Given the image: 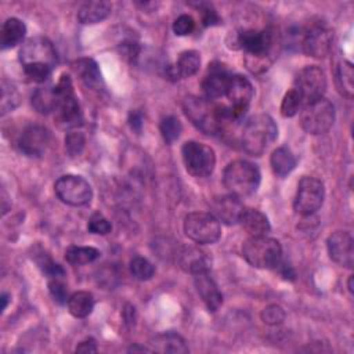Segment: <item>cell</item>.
<instances>
[{
	"mask_svg": "<svg viewBox=\"0 0 354 354\" xmlns=\"http://www.w3.org/2000/svg\"><path fill=\"white\" fill-rule=\"evenodd\" d=\"M194 29H195V21L191 15H185V14L180 15L173 22V32L177 36H187V35L192 33Z\"/></svg>",
	"mask_w": 354,
	"mask_h": 354,
	"instance_id": "60d3db41",
	"label": "cell"
},
{
	"mask_svg": "<svg viewBox=\"0 0 354 354\" xmlns=\"http://www.w3.org/2000/svg\"><path fill=\"white\" fill-rule=\"evenodd\" d=\"M57 196L66 205L83 206L93 198V189L88 181L80 176L66 174L59 177L54 185Z\"/></svg>",
	"mask_w": 354,
	"mask_h": 354,
	"instance_id": "7c38bea8",
	"label": "cell"
},
{
	"mask_svg": "<svg viewBox=\"0 0 354 354\" xmlns=\"http://www.w3.org/2000/svg\"><path fill=\"white\" fill-rule=\"evenodd\" d=\"M86 144V138L80 131H71L65 137V149L69 156H77L82 153Z\"/></svg>",
	"mask_w": 354,
	"mask_h": 354,
	"instance_id": "8d00e7d4",
	"label": "cell"
},
{
	"mask_svg": "<svg viewBox=\"0 0 354 354\" xmlns=\"http://www.w3.org/2000/svg\"><path fill=\"white\" fill-rule=\"evenodd\" d=\"M195 277V286L196 290L207 307L209 311H217L223 304V295L218 290L216 282L212 279L209 272H201L194 275Z\"/></svg>",
	"mask_w": 354,
	"mask_h": 354,
	"instance_id": "7402d4cb",
	"label": "cell"
},
{
	"mask_svg": "<svg viewBox=\"0 0 354 354\" xmlns=\"http://www.w3.org/2000/svg\"><path fill=\"white\" fill-rule=\"evenodd\" d=\"M254 90L250 80L242 75H232L228 83L225 97L228 98L227 109L232 120L241 119L249 108V104L253 98Z\"/></svg>",
	"mask_w": 354,
	"mask_h": 354,
	"instance_id": "5bb4252c",
	"label": "cell"
},
{
	"mask_svg": "<svg viewBox=\"0 0 354 354\" xmlns=\"http://www.w3.org/2000/svg\"><path fill=\"white\" fill-rule=\"evenodd\" d=\"M69 313L76 318H86L94 308V297L90 292L77 290L72 293L66 301Z\"/></svg>",
	"mask_w": 354,
	"mask_h": 354,
	"instance_id": "83f0119b",
	"label": "cell"
},
{
	"mask_svg": "<svg viewBox=\"0 0 354 354\" xmlns=\"http://www.w3.org/2000/svg\"><path fill=\"white\" fill-rule=\"evenodd\" d=\"M130 272L138 281H148V279H151L153 277L155 267L145 257L136 256L130 261Z\"/></svg>",
	"mask_w": 354,
	"mask_h": 354,
	"instance_id": "d6a6232c",
	"label": "cell"
},
{
	"mask_svg": "<svg viewBox=\"0 0 354 354\" xmlns=\"http://www.w3.org/2000/svg\"><path fill=\"white\" fill-rule=\"evenodd\" d=\"M301 105H303V102H301V98H300L299 93L295 88H292L282 98L281 115L283 118H292L297 113V111Z\"/></svg>",
	"mask_w": 354,
	"mask_h": 354,
	"instance_id": "d590c367",
	"label": "cell"
},
{
	"mask_svg": "<svg viewBox=\"0 0 354 354\" xmlns=\"http://www.w3.org/2000/svg\"><path fill=\"white\" fill-rule=\"evenodd\" d=\"M183 162L187 171L194 177H207L216 166V155L213 148L203 142L187 141L181 148Z\"/></svg>",
	"mask_w": 354,
	"mask_h": 354,
	"instance_id": "8992f818",
	"label": "cell"
},
{
	"mask_svg": "<svg viewBox=\"0 0 354 354\" xmlns=\"http://www.w3.org/2000/svg\"><path fill=\"white\" fill-rule=\"evenodd\" d=\"M333 41V32L321 24L311 25L301 37L303 51L313 58H324L329 54Z\"/></svg>",
	"mask_w": 354,
	"mask_h": 354,
	"instance_id": "9a60e30c",
	"label": "cell"
},
{
	"mask_svg": "<svg viewBox=\"0 0 354 354\" xmlns=\"http://www.w3.org/2000/svg\"><path fill=\"white\" fill-rule=\"evenodd\" d=\"M1 301H3L1 310L4 311V310L7 308V304H8V301H10V295H8V293H3V295H1Z\"/></svg>",
	"mask_w": 354,
	"mask_h": 354,
	"instance_id": "7dc6e473",
	"label": "cell"
},
{
	"mask_svg": "<svg viewBox=\"0 0 354 354\" xmlns=\"http://www.w3.org/2000/svg\"><path fill=\"white\" fill-rule=\"evenodd\" d=\"M293 88L299 93L303 105L322 98L326 90V77L324 71L315 65L304 66L296 75Z\"/></svg>",
	"mask_w": 354,
	"mask_h": 354,
	"instance_id": "30bf717a",
	"label": "cell"
},
{
	"mask_svg": "<svg viewBox=\"0 0 354 354\" xmlns=\"http://www.w3.org/2000/svg\"><path fill=\"white\" fill-rule=\"evenodd\" d=\"M48 292L51 295V297L54 299V301H57L58 304H65L69 299L68 296V288L64 283L62 278H50L48 281Z\"/></svg>",
	"mask_w": 354,
	"mask_h": 354,
	"instance_id": "74e56055",
	"label": "cell"
},
{
	"mask_svg": "<svg viewBox=\"0 0 354 354\" xmlns=\"http://www.w3.org/2000/svg\"><path fill=\"white\" fill-rule=\"evenodd\" d=\"M245 212V206L235 195H224L218 196L212 203V214L224 224H236L239 223L242 214Z\"/></svg>",
	"mask_w": 354,
	"mask_h": 354,
	"instance_id": "d6986e66",
	"label": "cell"
},
{
	"mask_svg": "<svg viewBox=\"0 0 354 354\" xmlns=\"http://www.w3.org/2000/svg\"><path fill=\"white\" fill-rule=\"evenodd\" d=\"M76 351H79V353H95L97 351L95 342L93 339H86V340H83L77 344Z\"/></svg>",
	"mask_w": 354,
	"mask_h": 354,
	"instance_id": "f6af8a7d",
	"label": "cell"
},
{
	"mask_svg": "<svg viewBox=\"0 0 354 354\" xmlns=\"http://www.w3.org/2000/svg\"><path fill=\"white\" fill-rule=\"evenodd\" d=\"M242 254L256 268H277L282 261L281 243L267 235L246 239L242 246Z\"/></svg>",
	"mask_w": 354,
	"mask_h": 354,
	"instance_id": "3957f363",
	"label": "cell"
},
{
	"mask_svg": "<svg viewBox=\"0 0 354 354\" xmlns=\"http://www.w3.org/2000/svg\"><path fill=\"white\" fill-rule=\"evenodd\" d=\"M180 267L192 275L201 272H209L210 270V257L207 253L196 246H185L178 253Z\"/></svg>",
	"mask_w": 354,
	"mask_h": 354,
	"instance_id": "ffe728a7",
	"label": "cell"
},
{
	"mask_svg": "<svg viewBox=\"0 0 354 354\" xmlns=\"http://www.w3.org/2000/svg\"><path fill=\"white\" fill-rule=\"evenodd\" d=\"M232 75L227 71V68L223 64H212L209 65L207 73L202 80V88L206 95V100H220L225 97L228 83Z\"/></svg>",
	"mask_w": 354,
	"mask_h": 354,
	"instance_id": "ac0fdd59",
	"label": "cell"
},
{
	"mask_svg": "<svg viewBox=\"0 0 354 354\" xmlns=\"http://www.w3.org/2000/svg\"><path fill=\"white\" fill-rule=\"evenodd\" d=\"M19 104V93L17 87L8 82H3L1 86V115L12 111Z\"/></svg>",
	"mask_w": 354,
	"mask_h": 354,
	"instance_id": "e575fe53",
	"label": "cell"
},
{
	"mask_svg": "<svg viewBox=\"0 0 354 354\" xmlns=\"http://www.w3.org/2000/svg\"><path fill=\"white\" fill-rule=\"evenodd\" d=\"M111 14V4L106 1H88L80 6L77 11L79 22L93 25L104 21Z\"/></svg>",
	"mask_w": 354,
	"mask_h": 354,
	"instance_id": "cb8c5ba5",
	"label": "cell"
},
{
	"mask_svg": "<svg viewBox=\"0 0 354 354\" xmlns=\"http://www.w3.org/2000/svg\"><path fill=\"white\" fill-rule=\"evenodd\" d=\"M239 223L250 236L267 235L271 228L267 216L256 209H245Z\"/></svg>",
	"mask_w": 354,
	"mask_h": 354,
	"instance_id": "603a6c76",
	"label": "cell"
},
{
	"mask_svg": "<svg viewBox=\"0 0 354 354\" xmlns=\"http://www.w3.org/2000/svg\"><path fill=\"white\" fill-rule=\"evenodd\" d=\"M277 268H279V272H281V275H282L285 279H290V281L295 279V271H293L289 266L282 264V261H281Z\"/></svg>",
	"mask_w": 354,
	"mask_h": 354,
	"instance_id": "bcb514c9",
	"label": "cell"
},
{
	"mask_svg": "<svg viewBox=\"0 0 354 354\" xmlns=\"http://www.w3.org/2000/svg\"><path fill=\"white\" fill-rule=\"evenodd\" d=\"M129 123L131 126L133 130H136L137 133L141 131V127H142V115L138 112V111H134L130 113V118H129Z\"/></svg>",
	"mask_w": 354,
	"mask_h": 354,
	"instance_id": "ee69618b",
	"label": "cell"
},
{
	"mask_svg": "<svg viewBox=\"0 0 354 354\" xmlns=\"http://www.w3.org/2000/svg\"><path fill=\"white\" fill-rule=\"evenodd\" d=\"M72 69L79 76V79L87 86H95L101 80V73L98 65L91 58H79L72 64Z\"/></svg>",
	"mask_w": 354,
	"mask_h": 354,
	"instance_id": "f1b7e54d",
	"label": "cell"
},
{
	"mask_svg": "<svg viewBox=\"0 0 354 354\" xmlns=\"http://www.w3.org/2000/svg\"><path fill=\"white\" fill-rule=\"evenodd\" d=\"M201 14H202V22L205 26H214L221 22L217 11L207 3H199L198 4Z\"/></svg>",
	"mask_w": 354,
	"mask_h": 354,
	"instance_id": "7bdbcfd3",
	"label": "cell"
},
{
	"mask_svg": "<svg viewBox=\"0 0 354 354\" xmlns=\"http://www.w3.org/2000/svg\"><path fill=\"white\" fill-rule=\"evenodd\" d=\"M181 130H183L181 122L173 115L163 118L160 122V133L163 140L167 144H173L180 137Z\"/></svg>",
	"mask_w": 354,
	"mask_h": 354,
	"instance_id": "836d02e7",
	"label": "cell"
},
{
	"mask_svg": "<svg viewBox=\"0 0 354 354\" xmlns=\"http://www.w3.org/2000/svg\"><path fill=\"white\" fill-rule=\"evenodd\" d=\"M336 84L339 91L346 95L347 98H351L354 94V71L353 65L348 61H343L337 65L336 69Z\"/></svg>",
	"mask_w": 354,
	"mask_h": 354,
	"instance_id": "1f68e13d",
	"label": "cell"
},
{
	"mask_svg": "<svg viewBox=\"0 0 354 354\" xmlns=\"http://www.w3.org/2000/svg\"><path fill=\"white\" fill-rule=\"evenodd\" d=\"M32 105L40 113H50L57 109L55 87L44 86L35 90L32 94Z\"/></svg>",
	"mask_w": 354,
	"mask_h": 354,
	"instance_id": "f546056e",
	"label": "cell"
},
{
	"mask_svg": "<svg viewBox=\"0 0 354 354\" xmlns=\"http://www.w3.org/2000/svg\"><path fill=\"white\" fill-rule=\"evenodd\" d=\"M155 351L159 353H188L185 340L176 332H163L152 339Z\"/></svg>",
	"mask_w": 354,
	"mask_h": 354,
	"instance_id": "4316f807",
	"label": "cell"
},
{
	"mask_svg": "<svg viewBox=\"0 0 354 354\" xmlns=\"http://www.w3.org/2000/svg\"><path fill=\"white\" fill-rule=\"evenodd\" d=\"M324 198V184L315 177L304 176L297 184V191L293 201L295 210L301 216H311L322 206Z\"/></svg>",
	"mask_w": 354,
	"mask_h": 354,
	"instance_id": "9c48e42d",
	"label": "cell"
},
{
	"mask_svg": "<svg viewBox=\"0 0 354 354\" xmlns=\"http://www.w3.org/2000/svg\"><path fill=\"white\" fill-rule=\"evenodd\" d=\"M201 66V54L195 50L183 51L174 65L166 68V75L171 80H180L194 76Z\"/></svg>",
	"mask_w": 354,
	"mask_h": 354,
	"instance_id": "44dd1931",
	"label": "cell"
},
{
	"mask_svg": "<svg viewBox=\"0 0 354 354\" xmlns=\"http://www.w3.org/2000/svg\"><path fill=\"white\" fill-rule=\"evenodd\" d=\"M230 47L241 48L246 57H268L272 46V33L268 29H243L231 35Z\"/></svg>",
	"mask_w": 354,
	"mask_h": 354,
	"instance_id": "8fae6325",
	"label": "cell"
},
{
	"mask_svg": "<svg viewBox=\"0 0 354 354\" xmlns=\"http://www.w3.org/2000/svg\"><path fill=\"white\" fill-rule=\"evenodd\" d=\"M26 33L25 24L18 18H8L1 26V48H11L19 44Z\"/></svg>",
	"mask_w": 354,
	"mask_h": 354,
	"instance_id": "d4e9b609",
	"label": "cell"
},
{
	"mask_svg": "<svg viewBox=\"0 0 354 354\" xmlns=\"http://www.w3.org/2000/svg\"><path fill=\"white\" fill-rule=\"evenodd\" d=\"M50 131L39 124H30L21 133L18 147L28 156H40L46 152L50 144Z\"/></svg>",
	"mask_w": 354,
	"mask_h": 354,
	"instance_id": "2e32d148",
	"label": "cell"
},
{
	"mask_svg": "<svg viewBox=\"0 0 354 354\" xmlns=\"http://www.w3.org/2000/svg\"><path fill=\"white\" fill-rule=\"evenodd\" d=\"M261 319L267 325H279L285 321V311L278 304H270L261 311Z\"/></svg>",
	"mask_w": 354,
	"mask_h": 354,
	"instance_id": "ab89813d",
	"label": "cell"
},
{
	"mask_svg": "<svg viewBox=\"0 0 354 354\" xmlns=\"http://www.w3.org/2000/svg\"><path fill=\"white\" fill-rule=\"evenodd\" d=\"M100 250L93 246H69L65 250V260L72 266H83L93 263L100 257Z\"/></svg>",
	"mask_w": 354,
	"mask_h": 354,
	"instance_id": "4dcf8cb0",
	"label": "cell"
},
{
	"mask_svg": "<svg viewBox=\"0 0 354 354\" xmlns=\"http://www.w3.org/2000/svg\"><path fill=\"white\" fill-rule=\"evenodd\" d=\"M277 136L278 127L274 119L268 115L260 113L250 118L243 126L241 144L245 152L253 156H259L277 138Z\"/></svg>",
	"mask_w": 354,
	"mask_h": 354,
	"instance_id": "6da1fadb",
	"label": "cell"
},
{
	"mask_svg": "<svg viewBox=\"0 0 354 354\" xmlns=\"http://www.w3.org/2000/svg\"><path fill=\"white\" fill-rule=\"evenodd\" d=\"M270 163H271L272 171L278 177H285L296 167L297 160L293 152L288 147H279L272 151Z\"/></svg>",
	"mask_w": 354,
	"mask_h": 354,
	"instance_id": "484cf974",
	"label": "cell"
},
{
	"mask_svg": "<svg viewBox=\"0 0 354 354\" xmlns=\"http://www.w3.org/2000/svg\"><path fill=\"white\" fill-rule=\"evenodd\" d=\"M24 71H25V75L30 80L41 83V82L47 80V77L50 76L53 68H50L47 65H32V66H25Z\"/></svg>",
	"mask_w": 354,
	"mask_h": 354,
	"instance_id": "b9f144b4",
	"label": "cell"
},
{
	"mask_svg": "<svg viewBox=\"0 0 354 354\" xmlns=\"http://www.w3.org/2000/svg\"><path fill=\"white\" fill-rule=\"evenodd\" d=\"M185 235L199 245H212L220 239V221L212 213L194 212L184 220Z\"/></svg>",
	"mask_w": 354,
	"mask_h": 354,
	"instance_id": "52a82bcc",
	"label": "cell"
},
{
	"mask_svg": "<svg viewBox=\"0 0 354 354\" xmlns=\"http://www.w3.org/2000/svg\"><path fill=\"white\" fill-rule=\"evenodd\" d=\"M326 248L329 257L342 267L351 268L354 261L353 236L347 231H335L328 236Z\"/></svg>",
	"mask_w": 354,
	"mask_h": 354,
	"instance_id": "e0dca14e",
	"label": "cell"
},
{
	"mask_svg": "<svg viewBox=\"0 0 354 354\" xmlns=\"http://www.w3.org/2000/svg\"><path fill=\"white\" fill-rule=\"evenodd\" d=\"M87 230L91 234H98V235H106L111 232L112 225L108 221V218H105L101 213H94L87 224Z\"/></svg>",
	"mask_w": 354,
	"mask_h": 354,
	"instance_id": "f35d334b",
	"label": "cell"
},
{
	"mask_svg": "<svg viewBox=\"0 0 354 354\" xmlns=\"http://www.w3.org/2000/svg\"><path fill=\"white\" fill-rule=\"evenodd\" d=\"M260 170L248 160H234L227 165L223 174V183L231 195L238 198L254 194L260 184Z\"/></svg>",
	"mask_w": 354,
	"mask_h": 354,
	"instance_id": "7a4b0ae2",
	"label": "cell"
},
{
	"mask_svg": "<svg viewBox=\"0 0 354 354\" xmlns=\"http://www.w3.org/2000/svg\"><path fill=\"white\" fill-rule=\"evenodd\" d=\"M348 290H350V293H353V275L348 278Z\"/></svg>",
	"mask_w": 354,
	"mask_h": 354,
	"instance_id": "681fc988",
	"label": "cell"
},
{
	"mask_svg": "<svg viewBox=\"0 0 354 354\" xmlns=\"http://www.w3.org/2000/svg\"><path fill=\"white\" fill-rule=\"evenodd\" d=\"M19 61L22 66L47 65L54 68L57 64V53L53 43L43 36L28 39L19 50Z\"/></svg>",
	"mask_w": 354,
	"mask_h": 354,
	"instance_id": "4fadbf2b",
	"label": "cell"
},
{
	"mask_svg": "<svg viewBox=\"0 0 354 354\" xmlns=\"http://www.w3.org/2000/svg\"><path fill=\"white\" fill-rule=\"evenodd\" d=\"M183 108L191 123L205 134H216L224 126L218 105H213L209 100L191 95L184 100Z\"/></svg>",
	"mask_w": 354,
	"mask_h": 354,
	"instance_id": "277c9868",
	"label": "cell"
},
{
	"mask_svg": "<svg viewBox=\"0 0 354 354\" xmlns=\"http://www.w3.org/2000/svg\"><path fill=\"white\" fill-rule=\"evenodd\" d=\"M335 122V106L326 98H319L304 105L300 113V124L308 134L326 133Z\"/></svg>",
	"mask_w": 354,
	"mask_h": 354,
	"instance_id": "5b68a950",
	"label": "cell"
},
{
	"mask_svg": "<svg viewBox=\"0 0 354 354\" xmlns=\"http://www.w3.org/2000/svg\"><path fill=\"white\" fill-rule=\"evenodd\" d=\"M136 350H141V351H151L149 348H145V347H131V348H129V351H136Z\"/></svg>",
	"mask_w": 354,
	"mask_h": 354,
	"instance_id": "c3c4849f",
	"label": "cell"
},
{
	"mask_svg": "<svg viewBox=\"0 0 354 354\" xmlns=\"http://www.w3.org/2000/svg\"><path fill=\"white\" fill-rule=\"evenodd\" d=\"M58 119L64 126L73 127L82 122V111L75 94L73 83L68 75H62L55 86Z\"/></svg>",
	"mask_w": 354,
	"mask_h": 354,
	"instance_id": "ba28073f",
	"label": "cell"
}]
</instances>
